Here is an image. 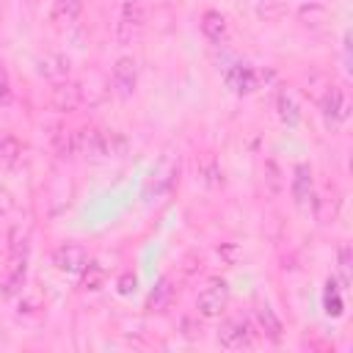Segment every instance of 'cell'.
Segmentation results:
<instances>
[{"mask_svg":"<svg viewBox=\"0 0 353 353\" xmlns=\"http://www.w3.org/2000/svg\"><path fill=\"white\" fill-rule=\"evenodd\" d=\"M25 276H28V243L25 240H17L11 245V254H8V262H6V273H3V292L6 295H17L25 284Z\"/></svg>","mask_w":353,"mask_h":353,"instance_id":"cell-1","label":"cell"},{"mask_svg":"<svg viewBox=\"0 0 353 353\" xmlns=\"http://www.w3.org/2000/svg\"><path fill=\"white\" fill-rule=\"evenodd\" d=\"M229 284L223 281V279H212V281H207V287L199 292V298H196V312L201 314V317H207V320H215V317H221V312L226 309V303H229Z\"/></svg>","mask_w":353,"mask_h":353,"instance_id":"cell-2","label":"cell"},{"mask_svg":"<svg viewBox=\"0 0 353 353\" xmlns=\"http://www.w3.org/2000/svg\"><path fill=\"white\" fill-rule=\"evenodd\" d=\"M218 345L226 347V350L251 347V345H254V331H251L248 320H243V317H229V320H223L221 328H218Z\"/></svg>","mask_w":353,"mask_h":353,"instance_id":"cell-3","label":"cell"},{"mask_svg":"<svg viewBox=\"0 0 353 353\" xmlns=\"http://www.w3.org/2000/svg\"><path fill=\"white\" fill-rule=\"evenodd\" d=\"M143 22H146V8L141 0H127L121 6V14H119V25H116V39L121 44L132 41L141 30H143Z\"/></svg>","mask_w":353,"mask_h":353,"instance_id":"cell-4","label":"cell"},{"mask_svg":"<svg viewBox=\"0 0 353 353\" xmlns=\"http://www.w3.org/2000/svg\"><path fill=\"white\" fill-rule=\"evenodd\" d=\"M52 265L61 270V273H83V268L88 265V254L83 245L77 243H63L52 251Z\"/></svg>","mask_w":353,"mask_h":353,"instance_id":"cell-5","label":"cell"},{"mask_svg":"<svg viewBox=\"0 0 353 353\" xmlns=\"http://www.w3.org/2000/svg\"><path fill=\"white\" fill-rule=\"evenodd\" d=\"M176 174H179V160H176V157H163V160L154 165V171L149 174L146 193L163 196V193L171 190V185L176 182Z\"/></svg>","mask_w":353,"mask_h":353,"instance_id":"cell-6","label":"cell"},{"mask_svg":"<svg viewBox=\"0 0 353 353\" xmlns=\"http://www.w3.org/2000/svg\"><path fill=\"white\" fill-rule=\"evenodd\" d=\"M113 85H116V94L121 99H130L135 94V85H138V66L132 58H119L116 66H113Z\"/></svg>","mask_w":353,"mask_h":353,"instance_id":"cell-7","label":"cell"},{"mask_svg":"<svg viewBox=\"0 0 353 353\" xmlns=\"http://www.w3.org/2000/svg\"><path fill=\"white\" fill-rule=\"evenodd\" d=\"M320 110H323V116H325L328 124H342V121L347 119V113H350L347 94H345L339 85H331V88L325 91L323 102H320Z\"/></svg>","mask_w":353,"mask_h":353,"instance_id":"cell-8","label":"cell"},{"mask_svg":"<svg viewBox=\"0 0 353 353\" xmlns=\"http://www.w3.org/2000/svg\"><path fill=\"white\" fill-rule=\"evenodd\" d=\"M292 199L303 210L314 199V182H312V168L306 163H298L292 171Z\"/></svg>","mask_w":353,"mask_h":353,"instance_id":"cell-9","label":"cell"},{"mask_svg":"<svg viewBox=\"0 0 353 353\" xmlns=\"http://www.w3.org/2000/svg\"><path fill=\"white\" fill-rule=\"evenodd\" d=\"M80 102H83V91H80L77 83H58V85L52 88V105H55L58 110L72 113V110L80 108Z\"/></svg>","mask_w":353,"mask_h":353,"instance_id":"cell-10","label":"cell"},{"mask_svg":"<svg viewBox=\"0 0 353 353\" xmlns=\"http://www.w3.org/2000/svg\"><path fill=\"white\" fill-rule=\"evenodd\" d=\"M199 28H201L204 39L212 41V44H221V41L226 39V17H223L221 11H215V8H207V11L201 14Z\"/></svg>","mask_w":353,"mask_h":353,"instance_id":"cell-11","label":"cell"},{"mask_svg":"<svg viewBox=\"0 0 353 353\" xmlns=\"http://www.w3.org/2000/svg\"><path fill=\"white\" fill-rule=\"evenodd\" d=\"M226 85L237 94H248L256 88V72L245 63H234L232 69H226Z\"/></svg>","mask_w":353,"mask_h":353,"instance_id":"cell-12","label":"cell"},{"mask_svg":"<svg viewBox=\"0 0 353 353\" xmlns=\"http://www.w3.org/2000/svg\"><path fill=\"white\" fill-rule=\"evenodd\" d=\"M254 314H256V323H259V328L268 334V339H273V342H281V334H284V325H281V320H279V314L268 306V303H256V309H254Z\"/></svg>","mask_w":353,"mask_h":353,"instance_id":"cell-13","label":"cell"},{"mask_svg":"<svg viewBox=\"0 0 353 353\" xmlns=\"http://www.w3.org/2000/svg\"><path fill=\"white\" fill-rule=\"evenodd\" d=\"M171 295H174V287H171V279L163 276L157 281V287L149 292V301H146V309L149 312H165L168 303H171Z\"/></svg>","mask_w":353,"mask_h":353,"instance_id":"cell-14","label":"cell"},{"mask_svg":"<svg viewBox=\"0 0 353 353\" xmlns=\"http://www.w3.org/2000/svg\"><path fill=\"white\" fill-rule=\"evenodd\" d=\"M83 11V0H55L52 3V19L55 22H74Z\"/></svg>","mask_w":353,"mask_h":353,"instance_id":"cell-15","label":"cell"},{"mask_svg":"<svg viewBox=\"0 0 353 353\" xmlns=\"http://www.w3.org/2000/svg\"><path fill=\"white\" fill-rule=\"evenodd\" d=\"M323 306H325V314H331V317H339V314H342V309H345V303H342L339 290H336V284H334V281H328V284H325Z\"/></svg>","mask_w":353,"mask_h":353,"instance_id":"cell-16","label":"cell"},{"mask_svg":"<svg viewBox=\"0 0 353 353\" xmlns=\"http://www.w3.org/2000/svg\"><path fill=\"white\" fill-rule=\"evenodd\" d=\"M279 116H281V121H284V124H290V127H295V124L301 121L298 105L292 102V97H290V94H281V97H279Z\"/></svg>","mask_w":353,"mask_h":353,"instance_id":"cell-17","label":"cell"},{"mask_svg":"<svg viewBox=\"0 0 353 353\" xmlns=\"http://www.w3.org/2000/svg\"><path fill=\"white\" fill-rule=\"evenodd\" d=\"M105 281V270L99 262H88L83 268V290H99Z\"/></svg>","mask_w":353,"mask_h":353,"instance_id":"cell-18","label":"cell"},{"mask_svg":"<svg viewBox=\"0 0 353 353\" xmlns=\"http://www.w3.org/2000/svg\"><path fill=\"white\" fill-rule=\"evenodd\" d=\"M19 154H22V143H19L14 135H6V138L0 141V160L11 165V163L19 160Z\"/></svg>","mask_w":353,"mask_h":353,"instance_id":"cell-19","label":"cell"},{"mask_svg":"<svg viewBox=\"0 0 353 353\" xmlns=\"http://www.w3.org/2000/svg\"><path fill=\"white\" fill-rule=\"evenodd\" d=\"M339 281H342V290L350 284V248L347 245L339 248Z\"/></svg>","mask_w":353,"mask_h":353,"instance_id":"cell-20","label":"cell"},{"mask_svg":"<svg viewBox=\"0 0 353 353\" xmlns=\"http://www.w3.org/2000/svg\"><path fill=\"white\" fill-rule=\"evenodd\" d=\"M116 287H119L121 295H130V292L135 290V276H132V273H121L119 281H116Z\"/></svg>","mask_w":353,"mask_h":353,"instance_id":"cell-21","label":"cell"},{"mask_svg":"<svg viewBox=\"0 0 353 353\" xmlns=\"http://www.w3.org/2000/svg\"><path fill=\"white\" fill-rule=\"evenodd\" d=\"M8 97H11V80H8L6 66H0V105H3Z\"/></svg>","mask_w":353,"mask_h":353,"instance_id":"cell-22","label":"cell"}]
</instances>
